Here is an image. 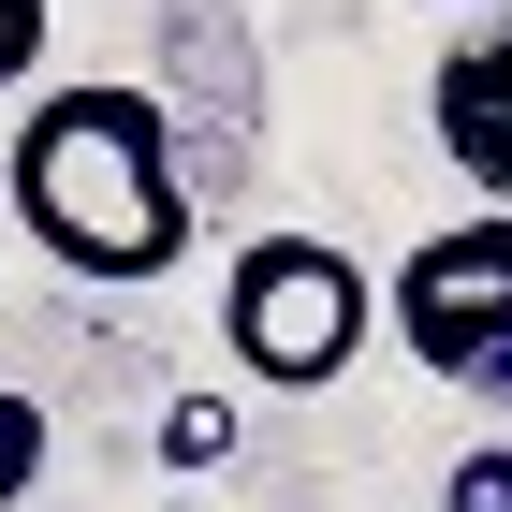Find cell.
Instances as JSON below:
<instances>
[{
	"mask_svg": "<svg viewBox=\"0 0 512 512\" xmlns=\"http://www.w3.org/2000/svg\"><path fill=\"white\" fill-rule=\"evenodd\" d=\"M15 220L44 235V264L103 278V293L161 278L176 249H191L176 118H161L147 88H118V74H88V88H59V103H30V118H15Z\"/></svg>",
	"mask_w": 512,
	"mask_h": 512,
	"instance_id": "6da1fadb",
	"label": "cell"
},
{
	"mask_svg": "<svg viewBox=\"0 0 512 512\" xmlns=\"http://www.w3.org/2000/svg\"><path fill=\"white\" fill-rule=\"evenodd\" d=\"M381 278L352 264L337 235H249L235 249V293H220V337H235L249 381L278 395H322V381H352V352L381 337Z\"/></svg>",
	"mask_w": 512,
	"mask_h": 512,
	"instance_id": "7a4b0ae2",
	"label": "cell"
},
{
	"mask_svg": "<svg viewBox=\"0 0 512 512\" xmlns=\"http://www.w3.org/2000/svg\"><path fill=\"white\" fill-rule=\"evenodd\" d=\"M381 308H395V337H410V366H439L454 395H512V205L425 235L381 278Z\"/></svg>",
	"mask_w": 512,
	"mask_h": 512,
	"instance_id": "3957f363",
	"label": "cell"
},
{
	"mask_svg": "<svg viewBox=\"0 0 512 512\" xmlns=\"http://www.w3.org/2000/svg\"><path fill=\"white\" fill-rule=\"evenodd\" d=\"M425 118H439V161H454L483 205H512V15H483V30L439 44Z\"/></svg>",
	"mask_w": 512,
	"mask_h": 512,
	"instance_id": "277c9868",
	"label": "cell"
},
{
	"mask_svg": "<svg viewBox=\"0 0 512 512\" xmlns=\"http://www.w3.org/2000/svg\"><path fill=\"white\" fill-rule=\"evenodd\" d=\"M235 410H220V395H176V410H161V469H220V454H235Z\"/></svg>",
	"mask_w": 512,
	"mask_h": 512,
	"instance_id": "5b68a950",
	"label": "cell"
},
{
	"mask_svg": "<svg viewBox=\"0 0 512 512\" xmlns=\"http://www.w3.org/2000/svg\"><path fill=\"white\" fill-rule=\"evenodd\" d=\"M439 512H512V439H469L439 469Z\"/></svg>",
	"mask_w": 512,
	"mask_h": 512,
	"instance_id": "8992f818",
	"label": "cell"
},
{
	"mask_svg": "<svg viewBox=\"0 0 512 512\" xmlns=\"http://www.w3.org/2000/svg\"><path fill=\"white\" fill-rule=\"evenodd\" d=\"M30 483H44V410H30V395H0V512L30 498Z\"/></svg>",
	"mask_w": 512,
	"mask_h": 512,
	"instance_id": "52a82bcc",
	"label": "cell"
},
{
	"mask_svg": "<svg viewBox=\"0 0 512 512\" xmlns=\"http://www.w3.org/2000/svg\"><path fill=\"white\" fill-rule=\"evenodd\" d=\"M30 59H44V0H0V88L30 74Z\"/></svg>",
	"mask_w": 512,
	"mask_h": 512,
	"instance_id": "ba28073f",
	"label": "cell"
},
{
	"mask_svg": "<svg viewBox=\"0 0 512 512\" xmlns=\"http://www.w3.org/2000/svg\"><path fill=\"white\" fill-rule=\"evenodd\" d=\"M161 512H191V498H161Z\"/></svg>",
	"mask_w": 512,
	"mask_h": 512,
	"instance_id": "9c48e42d",
	"label": "cell"
}]
</instances>
